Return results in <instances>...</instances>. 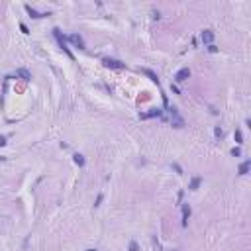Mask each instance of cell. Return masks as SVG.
<instances>
[{"label":"cell","instance_id":"cell-1","mask_svg":"<svg viewBox=\"0 0 251 251\" xmlns=\"http://www.w3.org/2000/svg\"><path fill=\"white\" fill-rule=\"evenodd\" d=\"M188 77H190V71H188V69H180V71L177 73V77H175V79L179 81V83H183V81H187Z\"/></svg>","mask_w":251,"mask_h":251},{"label":"cell","instance_id":"cell-2","mask_svg":"<svg viewBox=\"0 0 251 251\" xmlns=\"http://www.w3.org/2000/svg\"><path fill=\"white\" fill-rule=\"evenodd\" d=\"M212 39H214V34H212L210 30L202 31V41H204V43H212Z\"/></svg>","mask_w":251,"mask_h":251},{"label":"cell","instance_id":"cell-3","mask_svg":"<svg viewBox=\"0 0 251 251\" xmlns=\"http://www.w3.org/2000/svg\"><path fill=\"white\" fill-rule=\"evenodd\" d=\"M249 165H251L249 161L241 163V167H239V175H247V171H249Z\"/></svg>","mask_w":251,"mask_h":251},{"label":"cell","instance_id":"cell-4","mask_svg":"<svg viewBox=\"0 0 251 251\" xmlns=\"http://www.w3.org/2000/svg\"><path fill=\"white\" fill-rule=\"evenodd\" d=\"M104 63L108 65V67H122V65L118 63V61H112V59H104Z\"/></svg>","mask_w":251,"mask_h":251},{"label":"cell","instance_id":"cell-5","mask_svg":"<svg viewBox=\"0 0 251 251\" xmlns=\"http://www.w3.org/2000/svg\"><path fill=\"white\" fill-rule=\"evenodd\" d=\"M236 139H237V143H241V131H236Z\"/></svg>","mask_w":251,"mask_h":251},{"label":"cell","instance_id":"cell-6","mask_svg":"<svg viewBox=\"0 0 251 251\" xmlns=\"http://www.w3.org/2000/svg\"><path fill=\"white\" fill-rule=\"evenodd\" d=\"M88 251H92V249H88Z\"/></svg>","mask_w":251,"mask_h":251}]
</instances>
